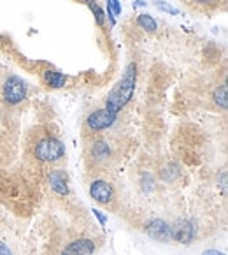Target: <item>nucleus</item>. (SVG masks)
Here are the masks:
<instances>
[{"instance_id":"1","label":"nucleus","mask_w":228,"mask_h":255,"mask_svg":"<svg viewBox=\"0 0 228 255\" xmlns=\"http://www.w3.org/2000/svg\"><path fill=\"white\" fill-rule=\"evenodd\" d=\"M135 87H137V64L130 62L125 69L121 79L116 83V87L112 88L111 94L105 99V109L118 115L132 101Z\"/></svg>"},{"instance_id":"2","label":"nucleus","mask_w":228,"mask_h":255,"mask_svg":"<svg viewBox=\"0 0 228 255\" xmlns=\"http://www.w3.org/2000/svg\"><path fill=\"white\" fill-rule=\"evenodd\" d=\"M35 157L41 162H58L65 157V146L60 139L56 137H42L35 146Z\"/></svg>"},{"instance_id":"3","label":"nucleus","mask_w":228,"mask_h":255,"mask_svg":"<svg viewBox=\"0 0 228 255\" xmlns=\"http://www.w3.org/2000/svg\"><path fill=\"white\" fill-rule=\"evenodd\" d=\"M2 95H4V101L11 106L21 104L23 101L28 95V87L26 83L23 81L18 76H9L4 83V88H2Z\"/></svg>"},{"instance_id":"4","label":"nucleus","mask_w":228,"mask_h":255,"mask_svg":"<svg viewBox=\"0 0 228 255\" xmlns=\"http://www.w3.org/2000/svg\"><path fill=\"white\" fill-rule=\"evenodd\" d=\"M114 122H116V115L104 108V109H97V111H93L91 115H88L86 127L90 128V130L98 132V130L109 128Z\"/></svg>"},{"instance_id":"5","label":"nucleus","mask_w":228,"mask_h":255,"mask_svg":"<svg viewBox=\"0 0 228 255\" xmlns=\"http://www.w3.org/2000/svg\"><path fill=\"white\" fill-rule=\"evenodd\" d=\"M195 233H197V229H195V225L190 220H177L170 227V238L183 245L191 243L195 240Z\"/></svg>"},{"instance_id":"6","label":"nucleus","mask_w":228,"mask_h":255,"mask_svg":"<svg viewBox=\"0 0 228 255\" xmlns=\"http://www.w3.org/2000/svg\"><path fill=\"white\" fill-rule=\"evenodd\" d=\"M90 195L97 201L98 204H107L112 201V195H114V190H112L111 183L104 180H97L91 183L90 187Z\"/></svg>"},{"instance_id":"7","label":"nucleus","mask_w":228,"mask_h":255,"mask_svg":"<svg viewBox=\"0 0 228 255\" xmlns=\"http://www.w3.org/2000/svg\"><path fill=\"white\" fill-rule=\"evenodd\" d=\"M97 250L95 243L88 238H81V240H76L72 243H69L64 248L62 255H93V252Z\"/></svg>"},{"instance_id":"8","label":"nucleus","mask_w":228,"mask_h":255,"mask_svg":"<svg viewBox=\"0 0 228 255\" xmlns=\"http://www.w3.org/2000/svg\"><path fill=\"white\" fill-rule=\"evenodd\" d=\"M146 233L150 234L153 240L167 241V240H170V225L165 220L154 218V220H151L150 224L146 225Z\"/></svg>"},{"instance_id":"9","label":"nucleus","mask_w":228,"mask_h":255,"mask_svg":"<svg viewBox=\"0 0 228 255\" xmlns=\"http://www.w3.org/2000/svg\"><path fill=\"white\" fill-rule=\"evenodd\" d=\"M49 183H51V188L56 192L58 195H67L69 194V187H67V174L62 171V169H56V171H51L49 174Z\"/></svg>"},{"instance_id":"10","label":"nucleus","mask_w":228,"mask_h":255,"mask_svg":"<svg viewBox=\"0 0 228 255\" xmlns=\"http://www.w3.org/2000/svg\"><path fill=\"white\" fill-rule=\"evenodd\" d=\"M42 78H44V83L49 88H64L69 81L67 76L62 74L60 71H55V69H46L42 72Z\"/></svg>"},{"instance_id":"11","label":"nucleus","mask_w":228,"mask_h":255,"mask_svg":"<svg viewBox=\"0 0 228 255\" xmlns=\"http://www.w3.org/2000/svg\"><path fill=\"white\" fill-rule=\"evenodd\" d=\"M227 94H228L227 85H220V87H218L216 90L213 92V101H214V104H216L220 109H223V111H227V108H228V97H227Z\"/></svg>"},{"instance_id":"12","label":"nucleus","mask_w":228,"mask_h":255,"mask_svg":"<svg viewBox=\"0 0 228 255\" xmlns=\"http://www.w3.org/2000/svg\"><path fill=\"white\" fill-rule=\"evenodd\" d=\"M137 25L141 26L142 30H146V32H156V28H158L154 18H153V16H150V14H139Z\"/></svg>"},{"instance_id":"13","label":"nucleus","mask_w":228,"mask_h":255,"mask_svg":"<svg viewBox=\"0 0 228 255\" xmlns=\"http://www.w3.org/2000/svg\"><path fill=\"white\" fill-rule=\"evenodd\" d=\"M109 153H111V150H109V144L105 143V141H97V143L93 144V155L98 158V160L107 158Z\"/></svg>"},{"instance_id":"14","label":"nucleus","mask_w":228,"mask_h":255,"mask_svg":"<svg viewBox=\"0 0 228 255\" xmlns=\"http://www.w3.org/2000/svg\"><path fill=\"white\" fill-rule=\"evenodd\" d=\"M90 5V9L93 11V14H95V19H97V23L98 25H104V21H105V12H104V9L100 7V5L97 4V2H91V4H88Z\"/></svg>"},{"instance_id":"15","label":"nucleus","mask_w":228,"mask_h":255,"mask_svg":"<svg viewBox=\"0 0 228 255\" xmlns=\"http://www.w3.org/2000/svg\"><path fill=\"white\" fill-rule=\"evenodd\" d=\"M107 9L112 12V16H121V2L120 0H107Z\"/></svg>"},{"instance_id":"16","label":"nucleus","mask_w":228,"mask_h":255,"mask_svg":"<svg viewBox=\"0 0 228 255\" xmlns=\"http://www.w3.org/2000/svg\"><path fill=\"white\" fill-rule=\"evenodd\" d=\"M156 5H158V9H161V11L168 12V14H179V11H177L176 7H172V5H168L167 2H161V0H156Z\"/></svg>"},{"instance_id":"17","label":"nucleus","mask_w":228,"mask_h":255,"mask_svg":"<svg viewBox=\"0 0 228 255\" xmlns=\"http://www.w3.org/2000/svg\"><path fill=\"white\" fill-rule=\"evenodd\" d=\"M93 215L97 217V220L100 222V225H105V224H107V217H105V215L102 213L100 210H93Z\"/></svg>"},{"instance_id":"18","label":"nucleus","mask_w":228,"mask_h":255,"mask_svg":"<svg viewBox=\"0 0 228 255\" xmlns=\"http://www.w3.org/2000/svg\"><path fill=\"white\" fill-rule=\"evenodd\" d=\"M0 255H12L11 248H9L4 241H0Z\"/></svg>"},{"instance_id":"19","label":"nucleus","mask_w":228,"mask_h":255,"mask_svg":"<svg viewBox=\"0 0 228 255\" xmlns=\"http://www.w3.org/2000/svg\"><path fill=\"white\" fill-rule=\"evenodd\" d=\"M193 4H198V5H211V4H216L220 0H191Z\"/></svg>"},{"instance_id":"20","label":"nucleus","mask_w":228,"mask_h":255,"mask_svg":"<svg viewBox=\"0 0 228 255\" xmlns=\"http://www.w3.org/2000/svg\"><path fill=\"white\" fill-rule=\"evenodd\" d=\"M202 255H225L223 252H218V250H207V252H204Z\"/></svg>"},{"instance_id":"21","label":"nucleus","mask_w":228,"mask_h":255,"mask_svg":"<svg viewBox=\"0 0 228 255\" xmlns=\"http://www.w3.org/2000/svg\"><path fill=\"white\" fill-rule=\"evenodd\" d=\"M81 2H84V4H91V2H95V0H81Z\"/></svg>"}]
</instances>
